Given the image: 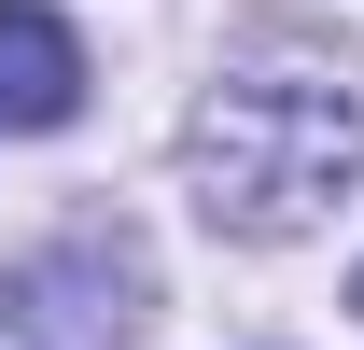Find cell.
<instances>
[{
	"instance_id": "6da1fadb",
	"label": "cell",
	"mask_w": 364,
	"mask_h": 350,
	"mask_svg": "<svg viewBox=\"0 0 364 350\" xmlns=\"http://www.w3.org/2000/svg\"><path fill=\"white\" fill-rule=\"evenodd\" d=\"M350 169H364V112L336 70H238L182 127V182L225 238H309Z\"/></svg>"
},
{
	"instance_id": "7a4b0ae2",
	"label": "cell",
	"mask_w": 364,
	"mask_h": 350,
	"mask_svg": "<svg viewBox=\"0 0 364 350\" xmlns=\"http://www.w3.org/2000/svg\"><path fill=\"white\" fill-rule=\"evenodd\" d=\"M140 322V253L127 238H56L0 266V350H127Z\"/></svg>"
},
{
	"instance_id": "3957f363",
	"label": "cell",
	"mask_w": 364,
	"mask_h": 350,
	"mask_svg": "<svg viewBox=\"0 0 364 350\" xmlns=\"http://www.w3.org/2000/svg\"><path fill=\"white\" fill-rule=\"evenodd\" d=\"M85 112V43L43 0H0V127H70Z\"/></svg>"
},
{
	"instance_id": "277c9868",
	"label": "cell",
	"mask_w": 364,
	"mask_h": 350,
	"mask_svg": "<svg viewBox=\"0 0 364 350\" xmlns=\"http://www.w3.org/2000/svg\"><path fill=\"white\" fill-rule=\"evenodd\" d=\"M350 308H364V280H350Z\"/></svg>"
}]
</instances>
